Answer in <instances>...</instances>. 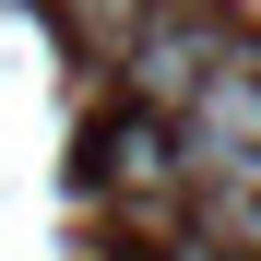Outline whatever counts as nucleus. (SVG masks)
Segmentation results:
<instances>
[{
  "instance_id": "obj_1",
  "label": "nucleus",
  "mask_w": 261,
  "mask_h": 261,
  "mask_svg": "<svg viewBox=\"0 0 261 261\" xmlns=\"http://www.w3.org/2000/svg\"><path fill=\"white\" fill-rule=\"evenodd\" d=\"M238 60H261V48H249V36H238L226 12L178 0V12H154V24L119 48V95L143 107V119H178V107L202 95V83H214V71H238Z\"/></svg>"
},
{
  "instance_id": "obj_2",
  "label": "nucleus",
  "mask_w": 261,
  "mask_h": 261,
  "mask_svg": "<svg viewBox=\"0 0 261 261\" xmlns=\"http://www.w3.org/2000/svg\"><path fill=\"white\" fill-rule=\"evenodd\" d=\"M95 178L119 190V202H178L190 190V166H178V130H166V119H143V107H119L107 119V143H95Z\"/></svg>"
},
{
  "instance_id": "obj_3",
  "label": "nucleus",
  "mask_w": 261,
  "mask_h": 261,
  "mask_svg": "<svg viewBox=\"0 0 261 261\" xmlns=\"http://www.w3.org/2000/svg\"><path fill=\"white\" fill-rule=\"evenodd\" d=\"M154 12H178V0H60V24L83 36V48H107V60H119V48H130Z\"/></svg>"
},
{
  "instance_id": "obj_4",
  "label": "nucleus",
  "mask_w": 261,
  "mask_h": 261,
  "mask_svg": "<svg viewBox=\"0 0 261 261\" xmlns=\"http://www.w3.org/2000/svg\"><path fill=\"white\" fill-rule=\"evenodd\" d=\"M214 226H226V238H249V249H261V190H214Z\"/></svg>"
}]
</instances>
